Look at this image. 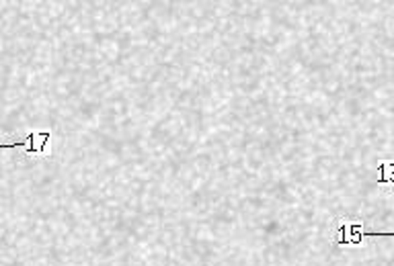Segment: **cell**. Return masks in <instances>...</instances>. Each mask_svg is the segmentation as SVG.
<instances>
[{"label": "cell", "mask_w": 394, "mask_h": 266, "mask_svg": "<svg viewBox=\"0 0 394 266\" xmlns=\"http://www.w3.org/2000/svg\"><path fill=\"white\" fill-rule=\"evenodd\" d=\"M50 133L47 131H35V133H29L25 142H15V143H0V150H25L29 156H43L45 154V147L50 143Z\"/></svg>", "instance_id": "obj_1"}]
</instances>
